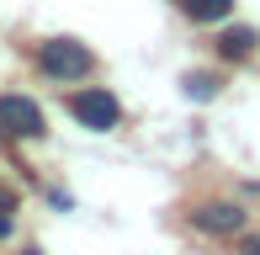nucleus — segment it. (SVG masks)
<instances>
[{"label": "nucleus", "mask_w": 260, "mask_h": 255, "mask_svg": "<svg viewBox=\"0 0 260 255\" xmlns=\"http://www.w3.org/2000/svg\"><path fill=\"white\" fill-rule=\"evenodd\" d=\"M69 112H75L85 128H96V133L117 128V117H122V107H117L112 90H75V96H69Z\"/></svg>", "instance_id": "nucleus-2"}, {"label": "nucleus", "mask_w": 260, "mask_h": 255, "mask_svg": "<svg viewBox=\"0 0 260 255\" xmlns=\"http://www.w3.org/2000/svg\"><path fill=\"white\" fill-rule=\"evenodd\" d=\"M186 96H191V101H212V96H218V80H212V75H186Z\"/></svg>", "instance_id": "nucleus-7"}, {"label": "nucleus", "mask_w": 260, "mask_h": 255, "mask_svg": "<svg viewBox=\"0 0 260 255\" xmlns=\"http://www.w3.org/2000/svg\"><path fill=\"white\" fill-rule=\"evenodd\" d=\"M175 6H181L191 21H223L234 11V0H175Z\"/></svg>", "instance_id": "nucleus-6"}, {"label": "nucleus", "mask_w": 260, "mask_h": 255, "mask_svg": "<svg viewBox=\"0 0 260 255\" xmlns=\"http://www.w3.org/2000/svg\"><path fill=\"white\" fill-rule=\"evenodd\" d=\"M43 69H48L53 80H80L90 69V48L85 43H75V38H53V43H43Z\"/></svg>", "instance_id": "nucleus-1"}, {"label": "nucleus", "mask_w": 260, "mask_h": 255, "mask_svg": "<svg viewBox=\"0 0 260 255\" xmlns=\"http://www.w3.org/2000/svg\"><path fill=\"white\" fill-rule=\"evenodd\" d=\"M191 218H197V229H207V234H239L244 229V213L229 207V202H212V207H202V213H191Z\"/></svg>", "instance_id": "nucleus-4"}, {"label": "nucleus", "mask_w": 260, "mask_h": 255, "mask_svg": "<svg viewBox=\"0 0 260 255\" xmlns=\"http://www.w3.org/2000/svg\"><path fill=\"white\" fill-rule=\"evenodd\" d=\"M0 234H11V218H6V213H0Z\"/></svg>", "instance_id": "nucleus-10"}, {"label": "nucleus", "mask_w": 260, "mask_h": 255, "mask_svg": "<svg viewBox=\"0 0 260 255\" xmlns=\"http://www.w3.org/2000/svg\"><path fill=\"white\" fill-rule=\"evenodd\" d=\"M43 107L38 101H27V96H0V133H11V138H38L43 133Z\"/></svg>", "instance_id": "nucleus-3"}, {"label": "nucleus", "mask_w": 260, "mask_h": 255, "mask_svg": "<svg viewBox=\"0 0 260 255\" xmlns=\"http://www.w3.org/2000/svg\"><path fill=\"white\" fill-rule=\"evenodd\" d=\"M27 255H38V250H27Z\"/></svg>", "instance_id": "nucleus-11"}, {"label": "nucleus", "mask_w": 260, "mask_h": 255, "mask_svg": "<svg viewBox=\"0 0 260 255\" xmlns=\"http://www.w3.org/2000/svg\"><path fill=\"white\" fill-rule=\"evenodd\" d=\"M244 255H260V239H244V245H239Z\"/></svg>", "instance_id": "nucleus-8"}, {"label": "nucleus", "mask_w": 260, "mask_h": 255, "mask_svg": "<svg viewBox=\"0 0 260 255\" xmlns=\"http://www.w3.org/2000/svg\"><path fill=\"white\" fill-rule=\"evenodd\" d=\"M218 53H223V59H250V53H255V32L250 27H229L218 38Z\"/></svg>", "instance_id": "nucleus-5"}, {"label": "nucleus", "mask_w": 260, "mask_h": 255, "mask_svg": "<svg viewBox=\"0 0 260 255\" xmlns=\"http://www.w3.org/2000/svg\"><path fill=\"white\" fill-rule=\"evenodd\" d=\"M0 213H11V192L6 186H0Z\"/></svg>", "instance_id": "nucleus-9"}]
</instances>
